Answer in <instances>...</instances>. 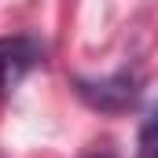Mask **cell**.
<instances>
[{"mask_svg": "<svg viewBox=\"0 0 158 158\" xmlns=\"http://www.w3.org/2000/svg\"><path fill=\"white\" fill-rule=\"evenodd\" d=\"M132 85H136V81L129 77V74H118V77H107V81H96V85L81 81V96H85L92 107L118 110V107H129V103L136 99V88H132Z\"/></svg>", "mask_w": 158, "mask_h": 158, "instance_id": "cell-2", "label": "cell"}, {"mask_svg": "<svg viewBox=\"0 0 158 158\" xmlns=\"http://www.w3.org/2000/svg\"><path fill=\"white\" fill-rule=\"evenodd\" d=\"M155 118H158V110H155Z\"/></svg>", "mask_w": 158, "mask_h": 158, "instance_id": "cell-4", "label": "cell"}, {"mask_svg": "<svg viewBox=\"0 0 158 158\" xmlns=\"http://www.w3.org/2000/svg\"><path fill=\"white\" fill-rule=\"evenodd\" d=\"M40 59H44V48L37 37H30V33L0 37V96L11 92L33 66H40Z\"/></svg>", "mask_w": 158, "mask_h": 158, "instance_id": "cell-1", "label": "cell"}, {"mask_svg": "<svg viewBox=\"0 0 158 158\" xmlns=\"http://www.w3.org/2000/svg\"><path fill=\"white\" fill-rule=\"evenodd\" d=\"M81 158H114L110 151H88V155H81Z\"/></svg>", "mask_w": 158, "mask_h": 158, "instance_id": "cell-3", "label": "cell"}]
</instances>
